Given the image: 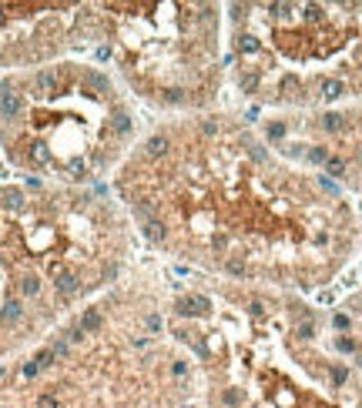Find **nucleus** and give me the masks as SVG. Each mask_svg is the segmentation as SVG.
Segmentation results:
<instances>
[{
    "mask_svg": "<svg viewBox=\"0 0 362 408\" xmlns=\"http://www.w3.org/2000/svg\"><path fill=\"white\" fill-rule=\"evenodd\" d=\"M328 338L332 348L362 372V288L346 295L328 311Z\"/></svg>",
    "mask_w": 362,
    "mask_h": 408,
    "instance_id": "obj_10",
    "label": "nucleus"
},
{
    "mask_svg": "<svg viewBox=\"0 0 362 408\" xmlns=\"http://www.w3.org/2000/svg\"><path fill=\"white\" fill-rule=\"evenodd\" d=\"M141 137L138 110L111 70L64 57L0 77V154L37 184L94 188Z\"/></svg>",
    "mask_w": 362,
    "mask_h": 408,
    "instance_id": "obj_6",
    "label": "nucleus"
},
{
    "mask_svg": "<svg viewBox=\"0 0 362 408\" xmlns=\"http://www.w3.org/2000/svg\"><path fill=\"white\" fill-rule=\"evenodd\" d=\"M7 355V338H4V291H0V362Z\"/></svg>",
    "mask_w": 362,
    "mask_h": 408,
    "instance_id": "obj_11",
    "label": "nucleus"
},
{
    "mask_svg": "<svg viewBox=\"0 0 362 408\" xmlns=\"http://www.w3.org/2000/svg\"><path fill=\"white\" fill-rule=\"evenodd\" d=\"M98 47L144 107L164 117L218 110L228 70L225 7L215 0L98 3Z\"/></svg>",
    "mask_w": 362,
    "mask_h": 408,
    "instance_id": "obj_7",
    "label": "nucleus"
},
{
    "mask_svg": "<svg viewBox=\"0 0 362 408\" xmlns=\"http://www.w3.org/2000/svg\"><path fill=\"white\" fill-rule=\"evenodd\" d=\"M359 248H362V241H359Z\"/></svg>",
    "mask_w": 362,
    "mask_h": 408,
    "instance_id": "obj_12",
    "label": "nucleus"
},
{
    "mask_svg": "<svg viewBox=\"0 0 362 408\" xmlns=\"http://www.w3.org/2000/svg\"><path fill=\"white\" fill-rule=\"evenodd\" d=\"M111 188L158 258L218 281L306 295L332 285L362 241L349 194L232 110L141 131Z\"/></svg>",
    "mask_w": 362,
    "mask_h": 408,
    "instance_id": "obj_1",
    "label": "nucleus"
},
{
    "mask_svg": "<svg viewBox=\"0 0 362 408\" xmlns=\"http://www.w3.org/2000/svg\"><path fill=\"white\" fill-rule=\"evenodd\" d=\"M225 70L268 114H318L362 100V0L225 3Z\"/></svg>",
    "mask_w": 362,
    "mask_h": 408,
    "instance_id": "obj_5",
    "label": "nucleus"
},
{
    "mask_svg": "<svg viewBox=\"0 0 362 408\" xmlns=\"http://www.w3.org/2000/svg\"><path fill=\"white\" fill-rule=\"evenodd\" d=\"M198 368L171 328V278L121 281L0 362V408H184Z\"/></svg>",
    "mask_w": 362,
    "mask_h": 408,
    "instance_id": "obj_3",
    "label": "nucleus"
},
{
    "mask_svg": "<svg viewBox=\"0 0 362 408\" xmlns=\"http://www.w3.org/2000/svg\"><path fill=\"white\" fill-rule=\"evenodd\" d=\"M138 234L98 188L0 184V291L7 355L114 288L134 268Z\"/></svg>",
    "mask_w": 362,
    "mask_h": 408,
    "instance_id": "obj_4",
    "label": "nucleus"
},
{
    "mask_svg": "<svg viewBox=\"0 0 362 408\" xmlns=\"http://www.w3.org/2000/svg\"><path fill=\"white\" fill-rule=\"evenodd\" d=\"M258 134L285 161L362 198V100L318 114H265Z\"/></svg>",
    "mask_w": 362,
    "mask_h": 408,
    "instance_id": "obj_8",
    "label": "nucleus"
},
{
    "mask_svg": "<svg viewBox=\"0 0 362 408\" xmlns=\"http://www.w3.org/2000/svg\"><path fill=\"white\" fill-rule=\"evenodd\" d=\"M98 47V3H0V70H34Z\"/></svg>",
    "mask_w": 362,
    "mask_h": 408,
    "instance_id": "obj_9",
    "label": "nucleus"
},
{
    "mask_svg": "<svg viewBox=\"0 0 362 408\" xmlns=\"http://www.w3.org/2000/svg\"><path fill=\"white\" fill-rule=\"evenodd\" d=\"M171 278V328L198 368L202 408H362V372L328 311L285 288Z\"/></svg>",
    "mask_w": 362,
    "mask_h": 408,
    "instance_id": "obj_2",
    "label": "nucleus"
}]
</instances>
